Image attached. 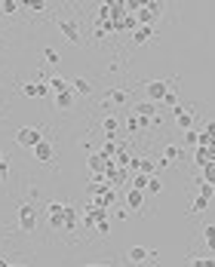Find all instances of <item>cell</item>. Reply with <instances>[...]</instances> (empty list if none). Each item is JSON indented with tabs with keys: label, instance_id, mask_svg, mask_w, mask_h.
I'll use <instances>...</instances> for the list:
<instances>
[{
	"label": "cell",
	"instance_id": "1",
	"mask_svg": "<svg viewBox=\"0 0 215 267\" xmlns=\"http://www.w3.org/2000/svg\"><path fill=\"white\" fill-rule=\"evenodd\" d=\"M160 15H163V3H139V9H135L139 28H154V22Z\"/></svg>",
	"mask_w": 215,
	"mask_h": 267
},
{
	"label": "cell",
	"instance_id": "2",
	"mask_svg": "<svg viewBox=\"0 0 215 267\" xmlns=\"http://www.w3.org/2000/svg\"><path fill=\"white\" fill-rule=\"evenodd\" d=\"M169 86H172V80H145V95H148V101L163 105V98L169 95Z\"/></svg>",
	"mask_w": 215,
	"mask_h": 267
},
{
	"label": "cell",
	"instance_id": "3",
	"mask_svg": "<svg viewBox=\"0 0 215 267\" xmlns=\"http://www.w3.org/2000/svg\"><path fill=\"white\" fill-rule=\"evenodd\" d=\"M15 141L22 145V148H28V151H34L40 141H43V132L40 129H34V126H22L18 132H15Z\"/></svg>",
	"mask_w": 215,
	"mask_h": 267
},
{
	"label": "cell",
	"instance_id": "4",
	"mask_svg": "<svg viewBox=\"0 0 215 267\" xmlns=\"http://www.w3.org/2000/svg\"><path fill=\"white\" fill-rule=\"evenodd\" d=\"M46 215H49V228H52V231H65L68 203H49V206H46Z\"/></svg>",
	"mask_w": 215,
	"mask_h": 267
},
{
	"label": "cell",
	"instance_id": "5",
	"mask_svg": "<svg viewBox=\"0 0 215 267\" xmlns=\"http://www.w3.org/2000/svg\"><path fill=\"white\" fill-rule=\"evenodd\" d=\"M18 224H22L25 234H34V231H37V212H34L31 203H22V206H18Z\"/></svg>",
	"mask_w": 215,
	"mask_h": 267
},
{
	"label": "cell",
	"instance_id": "6",
	"mask_svg": "<svg viewBox=\"0 0 215 267\" xmlns=\"http://www.w3.org/2000/svg\"><path fill=\"white\" fill-rule=\"evenodd\" d=\"M58 31H62L71 43H80V22H74V18H58Z\"/></svg>",
	"mask_w": 215,
	"mask_h": 267
},
{
	"label": "cell",
	"instance_id": "7",
	"mask_svg": "<svg viewBox=\"0 0 215 267\" xmlns=\"http://www.w3.org/2000/svg\"><path fill=\"white\" fill-rule=\"evenodd\" d=\"M172 117H175V123H179V129L182 132H188V129H194V111H188V108H172Z\"/></svg>",
	"mask_w": 215,
	"mask_h": 267
},
{
	"label": "cell",
	"instance_id": "8",
	"mask_svg": "<svg viewBox=\"0 0 215 267\" xmlns=\"http://www.w3.org/2000/svg\"><path fill=\"white\" fill-rule=\"evenodd\" d=\"M22 92L28 98H46L49 95V86L46 83H22Z\"/></svg>",
	"mask_w": 215,
	"mask_h": 267
},
{
	"label": "cell",
	"instance_id": "9",
	"mask_svg": "<svg viewBox=\"0 0 215 267\" xmlns=\"http://www.w3.org/2000/svg\"><path fill=\"white\" fill-rule=\"evenodd\" d=\"M132 114H139L142 120H151V123H154V120H157V105H154V101H139V105L132 108Z\"/></svg>",
	"mask_w": 215,
	"mask_h": 267
},
{
	"label": "cell",
	"instance_id": "10",
	"mask_svg": "<svg viewBox=\"0 0 215 267\" xmlns=\"http://www.w3.org/2000/svg\"><path fill=\"white\" fill-rule=\"evenodd\" d=\"M151 255H154L151 249H145V246H132V249L126 252V261H129V264H145Z\"/></svg>",
	"mask_w": 215,
	"mask_h": 267
},
{
	"label": "cell",
	"instance_id": "11",
	"mask_svg": "<svg viewBox=\"0 0 215 267\" xmlns=\"http://www.w3.org/2000/svg\"><path fill=\"white\" fill-rule=\"evenodd\" d=\"M46 86H49V95L55 98V95H62V92H68V89H71V80H65V77H49V80H46Z\"/></svg>",
	"mask_w": 215,
	"mask_h": 267
},
{
	"label": "cell",
	"instance_id": "12",
	"mask_svg": "<svg viewBox=\"0 0 215 267\" xmlns=\"http://www.w3.org/2000/svg\"><path fill=\"white\" fill-rule=\"evenodd\" d=\"M105 101H108V105H126V101H129V92L120 89V86H111V89L105 92Z\"/></svg>",
	"mask_w": 215,
	"mask_h": 267
},
{
	"label": "cell",
	"instance_id": "13",
	"mask_svg": "<svg viewBox=\"0 0 215 267\" xmlns=\"http://www.w3.org/2000/svg\"><path fill=\"white\" fill-rule=\"evenodd\" d=\"M31 154H34V160H37V163H49V160L55 157V154H52V145H49L46 138H43V141H40V145L31 151Z\"/></svg>",
	"mask_w": 215,
	"mask_h": 267
},
{
	"label": "cell",
	"instance_id": "14",
	"mask_svg": "<svg viewBox=\"0 0 215 267\" xmlns=\"http://www.w3.org/2000/svg\"><path fill=\"white\" fill-rule=\"evenodd\" d=\"M194 163L203 169V166H209V163H215V151L212 148H194Z\"/></svg>",
	"mask_w": 215,
	"mask_h": 267
},
{
	"label": "cell",
	"instance_id": "15",
	"mask_svg": "<svg viewBox=\"0 0 215 267\" xmlns=\"http://www.w3.org/2000/svg\"><path fill=\"white\" fill-rule=\"evenodd\" d=\"M86 166H89V172H92V175H105V169H108V160H105L102 154H89Z\"/></svg>",
	"mask_w": 215,
	"mask_h": 267
},
{
	"label": "cell",
	"instance_id": "16",
	"mask_svg": "<svg viewBox=\"0 0 215 267\" xmlns=\"http://www.w3.org/2000/svg\"><path fill=\"white\" fill-rule=\"evenodd\" d=\"M71 92H74V95H89V92H92V83H89L86 77H74V80H71Z\"/></svg>",
	"mask_w": 215,
	"mask_h": 267
},
{
	"label": "cell",
	"instance_id": "17",
	"mask_svg": "<svg viewBox=\"0 0 215 267\" xmlns=\"http://www.w3.org/2000/svg\"><path fill=\"white\" fill-rule=\"evenodd\" d=\"M102 129H105V135H108V141H111V138L117 135V129H120V120H117L114 114H108V117L102 120Z\"/></svg>",
	"mask_w": 215,
	"mask_h": 267
},
{
	"label": "cell",
	"instance_id": "18",
	"mask_svg": "<svg viewBox=\"0 0 215 267\" xmlns=\"http://www.w3.org/2000/svg\"><path fill=\"white\" fill-rule=\"evenodd\" d=\"M151 126H154V123H151V120H142L139 114H132V117L126 120V129H129V132H142V129H151Z\"/></svg>",
	"mask_w": 215,
	"mask_h": 267
},
{
	"label": "cell",
	"instance_id": "19",
	"mask_svg": "<svg viewBox=\"0 0 215 267\" xmlns=\"http://www.w3.org/2000/svg\"><path fill=\"white\" fill-rule=\"evenodd\" d=\"M154 37V28H135L132 31V46H142V43H148Z\"/></svg>",
	"mask_w": 215,
	"mask_h": 267
},
{
	"label": "cell",
	"instance_id": "20",
	"mask_svg": "<svg viewBox=\"0 0 215 267\" xmlns=\"http://www.w3.org/2000/svg\"><path fill=\"white\" fill-rule=\"evenodd\" d=\"M142 203H145V194H142V191H132V188H129V194H126V206H129L132 212H139V209H142Z\"/></svg>",
	"mask_w": 215,
	"mask_h": 267
},
{
	"label": "cell",
	"instance_id": "21",
	"mask_svg": "<svg viewBox=\"0 0 215 267\" xmlns=\"http://www.w3.org/2000/svg\"><path fill=\"white\" fill-rule=\"evenodd\" d=\"M71 105H74V92H71V89L62 92V95H55V108H58V111H68Z\"/></svg>",
	"mask_w": 215,
	"mask_h": 267
},
{
	"label": "cell",
	"instance_id": "22",
	"mask_svg": "<svg viewBox=\"0 0 215 267\" xmlns=\"http://www.w3.org/2000/svg\"><path fill=\"white\" fill-rule=\"evenodd\" d=\"M179 157H182V148H179V145H166V148H163V166L172 163V160H179Z\"/></svg>",
	"mask_w": 215,
	"mask_h": 267
},
{
	"label": "cell",
	"instance_id": "23",
	"mask_svg": "<svg viewBox=\"0 0 215 267\" xmlns=\"http://www.w3.org/2000/svg\"><path fill=\"white\" fill-rule=\"evenodd\" d=\"M148 181H151V175L135 172V175H132V191H142V194H145V191H148Z\"/></svg>",
	"mask_w": 215,
	"mask_h": 267
},
{
	"label": "cell",
	"instance_id": "24",
	"mask_svg": "<svg viewBox=\"0 0 215 267\" xmlns=\"http://www.w3.org/2000/svg\"><path fill=\"white\" fill-rule=\"evenodd\" d=\"M77 224H80V218H77V209H74V206L68 203V215H65V231H74Z\"/></svg>",
	"mask_w": 215,
	"mask_h": 267
},
{
	"label": "cell",
	"instance_id": "25",
	"mask_svg": "<svg viewBox=\"0 0 215 267\" xmlns=\"http://www.w3.org/2000/svg\"><path fill=\"white\" fill-rule=\"evenodd\" d=\"M203 240H206L209 252L215 255V224H206V228H203Z\"/></svg>",
	"mask_w": 215,
	"mask_h": 267
},
{
	"label": "cell",
	"instance_id": "26",
	"mask_svg": "<svg viewBox=\"0 0 215 267\" xmlns=\"http://www.w3.org/2000/svg\"><path fill=\"white\" fill-rule=\"evenodd\" d=\"M117 151H120V148H117V145H114V141H105V145H102V151H99V154H102V157H105V160H114V157H117Z\"/></svg>",
	"mask_w": 215,
	"mask_h": 267
},
{
	"label": "cell",
	"instance_id": "27",
	"mask_svg": "<svg viewBox=\"0 0 215 267\" xmlns=\"http://www.w3.org/2000/svg\"><path fill=\"white\" fill-rule=\"evenodd\" d=\"M206 209H209V200H206V197H200V194H197V197H194V203H191V212H194V215H197V212H206Z\"/></svg>",
	"mask_w": 215,
	"mask_h": 267
},
{
	"label": "cell",
	"instance_id": "28",
	"mask_svg": "<svg viewBox=\"0 0 215 267\" xmlns=\"http://www.w3.org/2000/svg\"><path fill=\"white\" fill-rule=\"evenodd\" d=\"M191 267H215V258L212 255H206V258H203V255H194V258H191Z\"/></svg>",
	"mask_w": 215,
	"mask_h": 267
},
{
	"label": "cell",
	"instance_id": "29",
	"mask_svg": "<svg viewBox=\"0 0 215 267\" xmlns=\"http://www.w3.org/2000/svg\"><path fill=\"white\" fill-rule=\"evenodd\" d=\"M43 58H46L49 65H58V61H62V55H58L52 46H43Z\"/></svg>",
	"mask_w": 215,
	"mask_h": 267
},
{
	"label": "cell",
	"instance_id": "30",
	"mask_svg": "<svg viewBox=\"0 0 215 267\" xmlns=\"http://www.w3.org/2000/svg\"><path fill=\"white\" fill-rule=\"evenodd\" d=\"M185 145L197 148V145H200V132H197V129H188V132H185Z\"/></svg>",
	"mask_w": 215,
	"mask_h": 267
},
{
	"label": "cell",
	"instance_id": "31",
	"mask_svg": "<svg viewBox=\"0 0 215 267\" xmlns=\"http://www.w3.org/2000/svg\"><path fill=\"white\" fill-rule=\"evenodd\" d=\"M203 181H206V184H212V188H215V163H209V166H203Z\"/></svg>",
	"mask_w": 215,
	"mask_h": 267
},
{
	"label": "cell",
	"instance_id": "32",
	"mask_svg": "<svg viewBox=\"0 0 215 267\" xmlns=\"http://www.w3.org/2000/svg\"><path fill=\"white\" fill-rule=\"evenodd\" d=\"M163 191V181L157 178V175H151V181H148V194H160Z\"/></svg>",
	"mask_w": 215,
	"mask_h": 267
},
{
	"label": "cell",
	"instance_id": "33",
	"mask_svg": "<svg viewBox=\"0 0 215 267\" xmlns=\"http://www.w3.org/2000/svg\"><path fill=\"white\" fill-rule=\"evenodd\" d=\"M18 6H22L18 0H3V3H0V9H3V12H18Z\"/></svg>",
	"mask_w": 215,
	"mask_h": 267
},
{
	"label": "cell",
	"instance_id": "34",
	"mask_svg": "<svg viewBox=\"0 0 215 267\" xmlns=\"http://www.w3.org/2000/svg\"><path fill=\"white\" fill-rule=\"evenodd\" d=\"M95 234H102V237H105V234H111V218L99 221V224H95Z\"/></svg>",
	"mask_w": 215,
	"mask_h": 267
},
{
	"label": "cell",
	"instance_id": "35",
	"mask_svg": "<svg viewBox=\"0 0 215 267\" xmlns=\"http://www.w3.org/2000/svg\"><path fill=\"white\" fill-rule=\"evenodd\" d=\"M163 105H169V108H179V95H175V92L169 89V95L163 98Z\"/></svg>",
	"mask_w": 215,
	"mask_h": 267
},
{
	"label": "cell",
	"instance_id": "36",
	"mask_svg": "<svg viewBox=\"0 0 215 267\" xmlns=\"http://www.w3.org/2000/svg\"><path fill=\"white\" fill-rule=\"evenodd\" d=\"M25 9H31V12H43L46 9V3H22Z\"/></svg>",
	"mask_w": 215,
	"mask_h": 267
},
{
	"label": "cell",
	"instance_id": "37",
	"mask_svg": "<svg viewBox=\"0 0 215 267\" xmlns=\"http://www.w3.org/2000/svg\"><path fill=\"white\" fill-rule=\"evenodd\" d=\"M139 172H145V175H151L154 172V160H142V169Z\"/></svg>",
	"mask_w": 215,
	"mask_h": 267
},
{
	"label": "cell",
	"instance_id": "38",
	"mask_svg": "<svg viewBox=\"0 0 215 267\" xmlns=\"http://www.w3.org/2000/svg\"><path fill=\"white\" fill-rule=\"evenodd\" d=\"M9 175V160H0V181H6Z\"/></svg>",
	"mask_w": 215,
	"mask_h": 267
},
{
	"label": "cell",
	"instance_id": "39",
	"mask_svg": "<svg viewBox=\"0 0 215 267\" xmlns=\"http://www.w3.org/2000/svg\"><path fill=\"white\" fill-rule=\"evenodd\" d=\"M0 267H9V261H3V258H0Z\"/></svg>",
	"mask_w": 215,
	"mask_h": 267
},
{
	"label": "cell",
	"instance_id": "40",
	"mask_svg": "<svg viewBox=\"0 0 215 267\" xmlns=\"http://www.w3.org/2000/svg\"><path fill=\"white\" fill-rule=\"evenodd\" d=\"M86 267H108V264H86Z\"/></svg>",
	"mask_w": 215,
	"mask_h": 267
},
{
	"label": "cell",
	"instance_id": "41",
	"mask_svg": "<svg viewBox=\"0 0 215 267\" xmlns=\"http://www.w3.org/2000/svg\"><path fill=\"white\" fill-rule=\"evenodd\" d=\"M0 160H6V157H3V151H0Z\"/></svg>",
	"mask_w": 215,
	"mask_h": 267
},
{
	"label": "cell",
	"instance_id": "42",
	"mask_svg": "<svg viewBox=\"0 0 215 267\" xmlns=\"http://www.w3.org/2000/svg\"><path fill=\"white\" fill-rule=\"evenodd\" d=\"M9 267H22V264H9Z\"/></svg>",
	"mask_w": 215,
	"mask_h": 267
}]
</instances>
